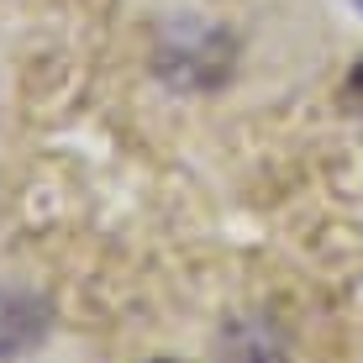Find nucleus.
<instances>
[{
    "label": "nucleus",
    "instance_id": "f257e3e1",
    "mask_svg": "<svg viewBox=\"0 0 363 363\" xmlns=\"http://www.w3.org/2000/svg\"><path fill=\"white\" fill-rule=\"evenodd\" d=\"M53 316L37 295H16V290H0V358H21L32 353L37 342L48 337Z\"/></svg>",
    "mask_w": 363,
    "mask_h": 363
},
{
    "label": "nucleus",
    "instance_id": "f03ea898",
    "mask_svg": "<svg viewBox=\"0 0 363 363\" xmlns=\"http://www.w3.org/2000/svg\"><path fill=\"white\" fill-rule=\"evenodd\" d=\"M342 111L353 121H363V64H353V74L342 79Z\"/></svg>",
    "mask_w": 363,
    "mask_h": 363
},
{
    "label": "nucleus",
    "instance_id": "7ed1b4c3",
    "mask_svg": "<svg viewBox=\"0 0 363 363\" xmlns=\"http://www.w3.org/2000/svg\"><path fill=\"white\" fill-rule=\"evenodd\" d=\"M153 363H179V358H153Z\"/></svg>",
    "mask_w": 363,
    "mask_h": 363
},
{
    "label": "nucleus",
    "instance_id": "20e7f679",
    "mask_svg": "<svg viewBox=\"0 0 363 363\" xmlns=\"http://www.w3.org/2000/svg\"><path fill=\"white\" fill-rule=\"evenodd\" d=\"M353 6H358V11H363V0H353Z\"/></svg>",
    "mask_w": 363,
    "mask_h": 363
}]
</instances>
